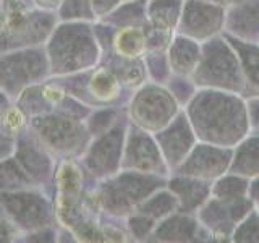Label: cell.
Masks as SVG:
<instances>
[{"label":"cell","mask_w":259,"mask_h":243,"mask_svg":"<svg viewBox=\"0 0 259 243\" xmlns=\"http://www.w3.org/2000/svg\"><path fill=\"white\" fill-rule=\"evenodd\" d=\"M188 107V122L201 143L233 149L251 133L246 99L240 94L201 88Z\"/></svg>","instance_id":"1"},{"label":"cell","mask_w":259,"mask_h":243,"mask_svg":"<svg viewBox=\"0 0 259 243\" xmlns=\"http://www.w3.org/2000/svg\"><path fill=\"white\" fill-rule=\"evenodd\" d=\"M191 79L199 88L235 93L243 97L246 94L238 59L224 34L209 39L201 46V60Z\"/></svg>","instance_id":"2"},{"label":"cell","mask_w":259,"mask_h":243,"mask_svg":"<svg viewBox=\"0 0 259 243\" xmlns=\"http://www.w3.org/2000/svg\"><path fill=\"white\" fill-rule=\"evenodd\" d=\"M254 209L253 201L249 198L222 202L210 196L204 205L198 209V221L209 232L210 240L230 241L232 232L251 211Z\"/></svg>","instance_id":"3"},{"label":"cell","mask_w":259,"mask_h":243,"mask_svg":"<svg viewBox=\"0 0 259 243\" xmlns=\"http://www.w3.org/2000/svg\"><path fill=\"white\" fill-rule=\"evenodd\" d=\"M180 18L182 36L190 37L199 44L224 32L225 8L206 0H186Z\"/></svg>","instance_id":"4"},{"label":"cell","mask_w":259,"mask_h":243,"mask_svg":"<svg viewBox=\"0 0 259 243\" xmlns=\"http://www.w3.org/2000/svg\"><path fill=\"white\" fill-rule=\"evenodd\" d=\"M232 151L233 149L219 148L207 143L194 144V148L178 167V172L185 177L212 183L219 177L229 172Z\"/></svg>","instance_id":"5"},{"label":"cell","mask_w":259,"mask_h":243,"mask_svg":"<svg viewBox=\"0 0 259 243\" xmlns=\"http://www.w3.org/2000/svg\"><path fill=\"white\" fill-rule=\"evenodd\" d=\"M224 32L245 43L259 44V0H238L227 7Z\"/></svg>","instance_id":"6"},{"label":"cell","mask_w":259,"mask_h":243,"mask_svg":"<svg viewBox=\"0 0 259 243\" xmlns=\"http://www.w3.org/2000/svg\"><path fill=\"white\" fill-rule=\"evenodd\" d=\"M227 43L233 49L235 55H237L240 68L243 73L246 85V94L245 97L259 96V44L245 43L233 36H229L222 32Z\"/></svg>","instance_id":"7"},{"label":"cell","mask_w":259,"mask_h":243,"mask_svg":"<svg viewBox=\"0 0 259 243\" xmlns=\"http://www.w3.org/2000/svg\"><path fill=\"white\" fill-rule=\"evenodd\" d=\"M164 136V151L170 166H180L188 156L190 151L196 144V136L190 125V122L185 117H180L177 124L165 132Z\"/></svg>","instance_id":"8"},{"label":"cell","mask_w":259,"mask_h":243,"mask_svg":"<svg viewBox=\"0 0 259 243\" xmlns=\"http://www.w3.org/2000/svg\"><path fill=\"white\" fill-rule=\"evenodd\" d=\"M201 60V44L190 37H177L168 52L170 71L177 76L191 78Z\"/></svg>","instance_id":"9"},{"label":"cell","mask_w":259,"mask_h":243,"mask_svg":"<svg viewBox=\"0 0 259 243\" xmlns=\"http://www.w3.org/2000/svg\"><path fill=\"white\" fill-rule=\"evenodd\" d=\"M229 172L248 180L259 175V133H249L235 146Z\"/></svg>","instance_id":"10"},{"label":"cell","mask_w":259,"mask_h":243,"mask_svg":"<svg viewBox=\"0 0 259 243\" xmlns=\"http://www.w3.org/2000/svg\"><path fill=\"white\" fill-rule=\"evenodd\" d=\"M185 177V175H183ZM174 190L177 191L178 205L188 211H198L210 198V182L196 180V178L185 177L174 182Z\"/></svg>","instance_id":"11"},{"label":"cell","mask_w":259,"mask_h":243,"mask_svg":"<svg viewBox=\"0 0 259 243\" xmlns=\"http://www.w3.org/2000/svg\"><path fill=\"white\" fill-rule=\"evenodd\" d=\"M248 188H249L248 178L227 172L212 182L210 196L222 202H235V201L248 198Z\"/></svg>","instance_id":"12"},{"label":"cell","mask_w":259,"mask_h":243,"mask_svg":"<svg viewBox=\"0 0 259 243\" xmlns=\"http://www.w3.org/2000/svg\"><path fill=\"white\" fill-rule=\"evenodd\" d=\"M148 49V32L141 28H126L117 36V51L128 59L141 57Z\"/></svg>","instance_id":"13"},{"label":"cell","mask_w":259,"mask_h":243,"mask_svg":"<svg viewBox=\"0 0 259 243\" xmlns=\"http://www.w3.org/2000/svg\"><path fill=\"white\" fill-rule=\"evenodd\" d=\"M230 241L235 243H259V214L253 209L251 213L237 224L232 232Z\"/></svg>","instance_id":"14"},{"label":"cell","mask_w":259,"mask_h":243,"mask_svg":"<svg viewBox=\"0 0 259 243\" xmlns=\"http://www.w3.org/2000/svg\"><path fill=\"white\" fill-rule=\"evenodd\" d=\"M91 91L96 96L102 97V99H109V97L113 96V93H118V83L109 71L102 70L93 78Z\"/></svg>","instance_id":"15"},{"label":"cell","mask_w":259,"mask_h":243,"mask_svg":"<svg viewBox=\"0 0 259 243\" xmlns=\"http://www.w3.org/2000/svg\"><path fill=\"white\" fill-rule=\"evenodd\" d=\"M251 133H259V96L245 97Z\"/></svg>","instance_id":"16"},{"label":"cell","mask_w":259,"mask_h":243,"mask_svg":"<svg viewBox=\"0 0 259 243\" xmlns=\"http://www.w3.org/2000/svg\"><path fill=\"white\" fill-rule=\"evenodd\" d=\"M24 124V118L23 115L18 112V110H8L4 117V125L7 130H10V132H16V130H20Z\"/></svg>","instance_id":"17"},{"label":"cell","mask_w":259,"mask_h":243,"mask_svg":"<svg viewBox=\"0 0 259 243\" xmlns=\"http://www.w3.org/2000/svg\"><path fill=\"white\" fill-rule=\"evenodd\" d=\"M248 198L253 201L254 208L259 206V175L249 180V188H248Z\"/></svg>","instance_id":"18"},{"label":"cell","mask_w":259,"mask_h":243,"mask_svg":"<svg viewBox=\"0 0 259 243\" xmlns=\"http://www.w3.org/2000/svg\"><path fill=\"white\" fill-rule=\"evenodd\" d=\"M206 2H209V4H214V5H219V7H224V8H227V7H230V5H233V4H237L238 0H206Z\"/></svg>","instance_id":"19"},{"label":"cell","mask_w":259,"mask_h":243,"mask_svg":"<svg viewBox=\"0 0 259 243\" xmlns=\"http://www.w3.org/2000/svg\"><path fill=\"white\" fill-rule=\"evenodd\" d=\"M254 209H256V211H257V214H259V206H256V208H254Z\"/></svg>","instance_id":"20"}]
</instances>
